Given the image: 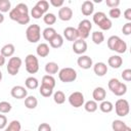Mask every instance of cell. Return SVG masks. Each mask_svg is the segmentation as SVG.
<instances>
[{
    "label": "cell",
    "instance_id": "obj_1",
    "mask_svg": "<svg viewBox=\"0 0 131 131\" xmlns=\"http://www.w3.org/2000/svg\"><path fill=\"white\" fill-rule=\"evenodd\" d=\"M107 47L112 51H116L118 53H125L127 50V43L123 41L119 36H111L107 39Z\"/></svg>",
    "mask_w": 131,
    "mask_h": 131
},
{
    "label": "cell",
    "instance_id": "obj_2",
    "mask_svg": "<svg viewBox=\"0 0 131 131\" xmlns=\"http://www.w3.org/2000/svg\"><path fill=\"white\" fill-rule=\"evenodd\" d=\"M26 37L30 43H37L41 38V28L37 24L30 25L26 30Z\"/></svg>",
    "mask_w": 131,
    "mask_h": 131
},
{
    "label": "cell",
    "instance_id": "obj_3",
    "mask_svg": "<svg viewBox=\"0 0 131 131\" xmlns=\"http://www.w3.org/2000/svg\"><path fill=\"white\" fill-rule=\"evenodd\" d=\"M58 78L63 83H71L77 79V72L73 68H63L58 72Z\"/></svg>",
    "mask_w": 131,
    "mask_h": 131
},
{
    "label": "cell",
    "instance_id": "obj_4",
    "mask_svg": "<svg viewBox=\"0 0 131 131\" xmlns=\"http://www.w3.org/2000/svg\"><path fill=\"white\" fill-rule=\"evenodd\" d=\"M92 29V24L89 19H82L79 23V26L77 28V32L79 35V39H87L89 37L90 31Z\"/></svg>",
    "mask_w": 131,
    "mask_h": 131
},
{
    "label": "cell",
    "instance_id": "obj_5",
    "mask_svg": "<svg viewBox=\"0 0 131 131\" xmlns=\"http://www.w3.org/2000/svg\"><path fill=\"white\" fill-rule=\"evenodd\" d=\"M26 71L29 74H36L39 71V60L34 54H28L25 58Z\"/></svg>",
    "mask_w": 131,
    "mask_h": 131
},
{
    "label": "cell",
    "instance_id": "obj_6",
    "mask_svg": "<svg viewBox=\"0 0 131 131\" xmlns=\"http://www.w3.org/2000/svg\"><path fill=\"white\" fill-rule=\"evenodd\" d=\"M115 111L119 117H126L130 112V105L128 100L124 98L118 99L115 103Z\"/></svg>",
    "mask_w": 131,
    "mask_h": 131
},
{
    "label": "cell",
    "instance_id": "obj_7",
    "mask_svg": "<svg viewBox=\"0 0 131 131\" xmlns=\"http://www.w3.org/2000/svg\"><path fill=\"white\" fill-rule=\"evenodd\" d=\"M23 60L20 57L18 56H12L9 58L8 63H7V72L9 75L11 76H15L16 74H18V71L21 67Z\"/></svg>",
    "mask_w": 131,
    "mask_h": 131
},
{
    "label": "cell",
    "instance_id": "obj_8",
    "mask_svg": "<svg viewBox=\"0 0 131 131\" xmlns=\"http://www.w3.org/2000/svg\"><path fill=\"white\" fill-rule=\"evenodd\" d=\"M84 101H85L84 95L80 91H75V92L71 93V95L69 96V102H70V104L72 106L76 107V108L82 106L84 104Z\"/></svg>",
    "mask_w": 131,
    "mask_h": 131
},
{
    "label": "cell",
    "instance_id": "obj_9",
    "mask_svg": "<svg viewBox=\"0 0 131 131\" xmlns=\"http://www.w3.org/2000/svg\"><path fill=\"white\" fill-rule=\"evenodd\" d=\"M10 94L13 98H16V99H23V98H26L28 96V91L27 89L24 87V86H20V85H16V86H13L10 90Z\"/></svg>",
    "mask_w": 131,
    "mask_h": 131
},
{
    "label": "cell",
    "instance_id": "obj_10",
    "mask_svg": "<svg viewBox=\"0 0 131 131\" xmlns=\"http://www.w3.org/2000/svg\"><path fill=\"white\" fill-rule=\"evenodd\" d=\"M73 51L76 54L83 55V53H85L87 51V43H86V41L83 40V39H77L73 43Z\"/></svg>",
    "mask_w": 131,
    "mask_h": 131
},
{
    "label": "cell",
    "instance_id": "obj_11",
    "mask_svg": "<svg viewBox=\"0 0 131 131\" xmlns=\"http://www.w3.org/2000/svg\"><path fill=\"white\" fill-rule=\"evenodd\" d=\"M58 18L62 21H69L73 17V10L69 6H62L58 10Z\"/></svg>",
    "mask_w": 131,
    "mask_h": 131
},
{
    "label": "cell",
    "instance_id": "obj_12",
    "mask_svg": "<svg viewBox=\"0 0 131 131\" xmlns=\"http://www.w3.org/2000/svg\"><path fill=\"white\" fill-rule=\"evenodd\" d=\"M77 63L78 66L83 69V70H88L93 66V60L90 56L88 55H81L80 57H78L77 59Z\"/></svg>",
    "mask_w": 131,
    "mask_h": 131
},
{
    "label": "cell",
    "instance_id": "obj_13",
    "mask_svg": "<svg viewBox=\"0 0 131 131\" xmlns=\"http://www.w3.org/2000/svg\"><path fill=\"white\" fill-rule=\"evenodd\" d=\"M63 37L71 42H75L77 39H79V35L77 32V29L73 27H67L63 30Z\"/></svg>",
    "mask_w": 131,
    "mask_h": 131
},
{
    "label": "cell",
    "instance_id": "obj_14",
    "mask_svg": "<svg viewBox=\"0 0 131 131\" xmlns=\"http://www.w3.org/2000/svg\"><path fill=\"white\" fill-rule=\"evenodd\" d=\"M92 97L94 101H103L106 97V91L103 87H96L92 92Z\"/></svg>",
    "mask_w": 131,
    "mask_h": 131
},
{
    "label": "cell",
    "instance_id": "obj_15",
    "mask_svg": "<svg viewBox=\"0 0 131 131\" xmlns=\"http://www.w3.org/2000/svg\"><path fill=\"white\" fill-rule=\"evenodd\" d=\"M81 11L85 16H89L94 11V4L90 0H85L81 5Z\"/></svg>",
    "mask_w": 131,
    "mask_h": 131
},
{
    "label": "cell",
    "instance_id": "obj_16",
    "mask_svg": "<svg viewBox=\"0 0 131 131\" xmlns=\"http://www.w3.org/2000/svg\"><path fill=\"white\" fill-rule=\"evenodd\" d=\"M93 71H94V74L98 77H103L106 73H107V66L104 63V62H96L94 66H93Z\"/></svg>",
    "mask_w": 131,
    "mask_h": 131
},
{
    "label": "cell",
    "instance_id": "obj_17",
    "mask_svg": "<svg viewBox=\"0 0 131 131\" xmlns=\"http://www.w3.org/2000/svg\"><path fill=\"white\" fill-rule=\"evenodd\" d=\"M123 63V58L120 55H112L107 59V64L113 69H119L121 68Z\"/></svg>",
    "mask_w": 131,
    "mask_h": 131
},
{
    "label": "cell",
    "instance_id": "obj_18",
    "mask_svg": "<svg viewBox=\"0 0 131 131\" xmlns=\"http://www.w3.org/2000/svg\"><path fill=\"white\" fill-rule=\"evenodd\" d=\"M15 51V47L13 44L11 43H8V44H5L2 48H1V51H0V54H2L4 57H11L13 55Z\"/></svg>",
    "mask_w": 131,
    "mask_h": 131
},
{
    "label": "cell",
    "instance_id": "obj_19",
    "mask_svg": "<svg viewBox=\"0 0 131 131\" xmlns=\"http://www.w3.org/2000/svg\"><path fill=\"white\" fill-rule=\"evenodd\" d=\"M36 52H37V55L40 56V57H46L49 52H50V49H49V46L46 44V43H40L37 48H36Z\"/></svg>",
    "mask_w": 131,
    "mask_h": 131
},
{
    "label": "cell",
    "instance_id": "obj_20",
    "mask_svg": "<svg viewBox=\"0 0 131 131\" xmlns=\"http://www.w3.org/2000/svg\"><path fill=\"white\" fill-rule=\"evenodd\" d=\"M45 72H46L48 75H50V76L56 74L57 72H59L58 64H57L56 62H54V61H49V62H47V63L45 64Z\"/></svg>",
    "mask_w": 131,
    "mask_h": 131
},
{
    "label": "cell",
    "instance_id": "obj_21",
    "mask_svg": "<svg viewBox=\"0 0 131 131\" xmlns=\"http://www.w3.org/2000/svg\"><path fill=\"white\" fill-rule=\"evenodd\" d=\"M49 44L52 48H59L62 46L63 44V37L60 35V34H56L50 41H49Z\"/></svg>",
    "mask_w": 131,
    "mask_h": 131
},
{
    "label": "cell",
    "instance_id": "obj_22",
    "mask_svg": "<svg viewBox=\"0 0 131 131\" xmlns=\"http://www.w3.org/2000/svg\"><path fill=\"white\" fill-rule=\"evenodd\" d=\"M37 104H38V100H37V98H36L35 96L29 95V96H27V97L25 98V106H26L27 108H29V110H34V108H36Z\"/></svg>",
    "mask_w": 131,
    "mask_h": 131
},
{
    "label": "cell",
    "instance_id": "obj_23",
    "mask_svg": "<svg viewBox=\"0 0 131 131\" xmlns=\"http://www.w3.org/2000/svg\"><path fill=\"white\" fill-rule=\"evenodd\" d=\"M25 85H26V87H27L28 89L34 90V89L38 88V86H39V81H38L37 78H35V77L32 76V77H29V78L26 79Z\"/></svg>",
    "mask_w": 131,
    "mask_h": 131
},
{
    "label": "cell",
    "instance_id": "obj_24",
    "mask_svg": "<svg viewBox=\"0 0 131 131\" xmlns=\"http://www.w3.org/2000/svg\"><path fill=\"white\" fill-rule=\"evenodd\" d=\"M56 31L54 28H51V27H48V28H45L42 32V35H43V38L46 40V41H50L55 35H56Z\"/></svg>",
    "mask_w": 131,
    "mask_h": 131
},
{
    "label": "cell",
    "instance_id": "obj_25",
    "mask_svg": "<svg viewBox=\"0 0 131 131\" xmlns=\"http://www.w3.org/2000/svg\"><path fill=\"white\" fill-rule=\"evenodd\" d=\"M91 39L93 41L94 44L98 45V44H101L103 41H104V35L102 32L100 31H94L92 33V36H91Z\"/></svg>",
    "mask_w": 131,
    "mask_h": 131
},
{
    "label": "cell",
    "instance_id": "obj_26",
    "mask_svg": "<svg viewBox=\"0 0 131 131\" xmlns=\"http://www.w3.org/2000/svg\"><path fill=\"white\" fill-rule=\"evenodd\" d=\"M84 108L88 113H94L98 108V104L94 100H88V101H86L84 103Z\"/></svg>",
    "mask_w": 131,
    "mask_h": 131
},
{
    "label": "cell",
    "instance_id": "obj_27",
    "mask_svg": "<svg viewBox=\"0 0 131 131\" xmlns=\"http://www.w3.org/2000/svg\"><path fill=\"white\" fill-rule=\"evenodd\" d=\"M99 108L102 113H111L114 110V104L108 100H103L99 104Z\"/></svg>",
    "mask_w": 131,
    "mask_h": 131
},
{
    "label": "cell",
    "instance_id": "obj_28",
    "mask_svg": "<svg viewBox=\"0 0 131 131\" xmlns=\"http://www.w3.org/2000/svg\"><path fill=\"white\" fill-rule=\"evenodd\" d=\"M127 127V124L122 120H115L112 123V128L114 131H123Z\"/></svg>",
    "mask_w": 131,
    "mask_h": 131
},
{
    "label": "cell",
    "instance_id": "obj_29",
    "mask_svg": "<svg viewBox=\"0 0 131 131\" xmlns=\"http://www.w3.org/2000/svg\"><path fill=\"white\" fill-rule=\"evenodd\" d=\"M39 92H40V94H41L43 97H49V96H51V95L53 94V88L41 84L40 89H39Z\"/></svg>",
    "mask_w": 131,
    "mask_h": 131
},
{
    "label": "cell",
    "instance_id": "obj_30",
    "mask_svg": "<svg viewBox=\"0 0 131 131\" xmlns=\"http://www.w3.org/2000/svg\"><path fill=\"white\" fill-rule=\"evenodd\" d=\"M53 100L57 104H62L66 101V95H64V93L62 91H60V90H57L56 92L53 93Z\"/></svg>",
    "mask_w": 131,
    "mask_h": 131
},
{
    "label": "cell",
    "instance_id": "obj_31",
    "mask_svg": "<svg viewBox=\"0 0 131 131\" xmlns=\"http://www.w3.org/2000/svg\"><path fill=\"white\" fill-rule=\"evenodd\" d=\"M43 85H46V86H49L51 88H54L55 87V79L53 78V76H50V75H45L43 76L42 78V83Z\"/></svg>",
    "mask_w": 131,
    "mask_h": 131
},
{
    "label": "cell",
    "instance_id": "obj_32",
    "mask_svg": "<svg viewBox=\"0 0 131 131\" xmlns=\"http://www.w3.org/2000/svg\"><path fill=\"white\" fill-rule=\"evenodd\" d=\"M20 129H21V125L17 120L11 121L8 124V126L5 127V131H20Z\"/></svg>",
    "mask_w": 131,
    "mask_h": 131
},
{
    "label": "cell",
    "instance_id": "obj_33",
    "mask_svg": "<svg viewBox=\"0 0 131 131\" xmlns=\"http://www.w3.org/2000/svg\"><path fill=\"white\" fill-rule=\"evenodd\" d=\"M43 20H44V23H45L46 25L51 26V25L55 24V21H56V16H55L54 13L47 12V13H45V14L43 15Z\"/></svg>",
    "mask_w": 131,
    "mask_h": 131
},
{
    "label": "cell",
    "instance_id": "obj_34",
    "mask_svg": "<svg viewBox=\"0 0 131 131\" xmlns=\"http://www.w3.org/2000/svg\"><path fill=\"white\" fill-rule=\"evenodd\" d=\"M11 10V3L9 0H0V12H8Z\"/></svg>",
    "mask_w": 131,
    "mask_h": 131
},
{
    "label": "cell",
    "instance_id": "obj_35",
    "mask_svg": "<svg viewBox=\"0 0 131 131\" xmlns=\"http://www.w3.org/2000/svg\"><path fill=\"white\" fill-rule=\"evenodd\" d=\"M35 6L38 7V8L45 14V13H47V10H48V8H49V2L46 1V0H39V1L36 3Z\"/></svg>",
    "mask_w": 131,
    "mask_h": 131
},
{
    "label": "cell",
    "instance_id": "obj_36",
    "mask_svg": "<svg viewBox=\"0 0 131 131\" xmlns=\"http://www.w3.org/2000/svg\"><path fill=\"white\" fill-rule=\"evenodd\" d=\"M98 27H99L101 30H103V31H108V30L113 27V23H112V20H111L108 17H105L102 21H100V23L98 24Z\"/></svg>",
    "mask_w": 131,
    "mask_h": 131
},
{
    "label": "cell",
    "instance_id": "obj_37",
    "mask_svg": "<svg viewBox=\"0 0 131 131\" xmlns=\"http://www.w3.org/2000/svg\"><path fill=\"white\" fill-rule=\"evenodd\" d=\"M105 17H106V14H105L104 12H102V11H97V12H95V13L93 14V23L98 26V24H99L100 21H102Z\"/></svg>",
    "mask_w": 131,
    "mask_h": 131
},
{
    "label": "cell",
    "instance_id": "obj_38",
    "mask_svg": "<svg viewBox=\"0 0 131 131\" xmlns=\"http://www.w3.org/2000/svg\"><path fill=\"white\" fill-rule=\"evenodd\" d=\"M120 83H121V82L119 81V79H117V78H112V79L108 81V84H107L108 89L114 93V92L117 90V88L119 87Z\"/></svg>",
    "mask_w": 131,
    "mask_h": 131
},
{
    "label": "cell",
    "instance_id": "obj_39",
    "mask_svg": "<svg viewBox=\"0 0 131 131\" xmlns=\"http://www.w3.org/2000/svg\"><path fill=\"white\" fill-rule=\"evenodd\" d=\"M24 15H27V14H24ZM23 14H20L18 11H17V9L14 7V8H12L10 11H9V17H10V19H12V20H14V21H18L19 20V18L21 17V16H24Z\"/></svg>",
    "mask_w": 131,
    "mask_h": 131
},
{
    "label": "cell",
    "instance_id": "obj_40",
    "mask_svg": "<svg viewBox=\"0 0 131 131\" xmlns=\"http://www.w3.org/2000/svg\"><path fill=\"white\" fill-rule=\"evenodd\" d=\"M12 106L8 101H0V113L1 114H7L11 111Z\"/></svg>",
    "mask_w": 131,
    "mask_h": 131
},
{
    "label": "cell",
    "instance_id": "obj_41",
    "mask_svg": "<svg viewBox=\"0 0 131 131\" xmlns=\"http://www.w3.org/2000/svg\"><path fill=\"white\" fill-rule=\"evenodd\" d=\"M126 92H127V85H126L125 83L121 82L120 85H119V87L117 88V90L114 92V94L117 95V96H122V95H124Z\"/></svg>",
    "mask_w": 131,
    "mask_h": 131
},
{
    "label": "cell",
    "instance_id": "obj_42",
    "mask_svg": "<svg viewBox=\"0 0 131 131\" xmlns=\"http://www.w3.org/2000/svg\"><path fill=\"white\" fill-rule=\"evenodd\" d=\"M43 15H44V13H43L38 7L34 6V7L32 8V10H31V16H33V18H35V19H39V18L43 17Z\"/></svg>",
    "mask_w": 131,
    "mask_h": 131
},
{
    "label": "cell",
    "instance_id": "obj_43",
    "mask_svg": "<svg viewBox=\"0 0 131 131\" xmlns=\"http://www.w3.org/2000/svg\"><path fill=\"white\" fill-rule=\"evenodd\" d=\"M15 8L17 9V11L20 13V14H29V8H28V5L25 4V3H18Z\"/></svg>",
    "mask_w": 131,
    "mask_h": 131
},
{
    "label": "cell",
    "instance_id": "obj_44",
    "mask_svg": "<svg viewBox=\"0 0 131 131\" xmlns=\"http://www.w3.org/2000/svg\"><path fill=\"white\" fill-rule=\"evenodd\" d=\"M108 15L112 18H119L121 16V9L116 7V8H111L108 11Z\"/></svg>",
    "mask_w": 131,
    "mask_h": 131
},
{
    "label": "cell",
    "instance_id": "obj_45",
    "mask_svg": "<svg viewBox=\"0 0 131 131\" xmlns=\"http://www.w3.org/2000/svg\"><path fill=\"white\" fill-rule=\"evenodd\" d=\"M121 76H122L123 80H125L126 82L131 81V70H130V69H126V70H124V71L122 72Z\"/></svg>",
    "mask_w": 131,
    "mask_h": 131
},
{
    "label": "cell",
    "instance_id": "obj_46",
    "mask_svg": "<svg viewBox=\"0 0 131 131\" xmlns=\"http://www.w3.org/2000/svg\"><path fill=\"white\" fill-rule=\"evenodd\" d=\"M122 32H123V34L126 35V36H129V35L131 34V23H130V21L126 23V24L123 26Z\"/></svg>",
    "mask_w": 131,
    "mask_h": 131
},
{
    "label": "cell",
    "instance_id": "obj_47",
    "mask_svg": "<svg viewBox=\"0 0 131 131\" xmlns=\"http://www.w3.org/2000/svg\"><path fill=\"white\" fill-rule=\"evenodd\" d=\"M105 4L110 8H116L120 4V0H105Z\"/></svg>",
    "mask_w": 131,
    "mask_h": 131
},
{
    "label": "cell",
    "instance_id": "obj_48",
    "mask_svg": "<svg viewBox=\"0 0 131 131\" xmlns=\"http://www.w3.org/2000/svg\"><path fill=\"white\" fill-rule=\"evenodd\" d=\"M38 131H51V126L47 123H41L38 126Z\"/></svg>",
    "mask_w": 131,
    "mask_h": 131
},
{
    "label": "cell",
    "instance_id": "obj_49",
    "mask_svg": "<svg viewBox=\"0 0 131 131\" xmlns=\"http://www.w3.org/2000/svg\"><path fill=\"white\" fill-rule=\"evenodd\" d=\"M7 125V118L4 115H0V130L4 129Z\"/></svg>",
    "mask_w": 131,
    "mask_h": 131
},
{
    "label": "cell",
    "instance_id": "obj_50",
    "mask_svg": "<svg viewBox=\"0 0 131 131\" xmlns=\"http://www.w3.org/2000/svg\"><path fill=\"white\" fill-rule=\"evenodd\" d=\"M50 2V4L52 5V6H54V7H62V5H63V0H50L49 1Z\"/></svg>",
    "mask_w": 131,
    "mask_h": 131
},
{
    "label": "cell",
    "instance_id": "obj_51",
    "mask_svg": "<svg viewBox=\"0 0 131 131\" xmlns=\"http://www.w3.org/2000/svg\"><path fill=\"white\" fill-rule=\"evenodd\" d=\"M124 17L127 19V20H131V8H127L125 11H124Z\"/></svg>",
    "mask_w": 131,
    "mask_h": 131
},
{
    "label": "cell",
    "instance_id": "obj_52",
    "mask_svg": "<svg viewBox=\"0 0 131 131\" xmlns=\"http://www.w3.org/2000/svg\"><path fill=\"white\" fill-rule=\"evenodd\" d=\"M4 64H5V57L2 54H0V68L2 66H4Z\"/></svg>",
    "mask_w": 131,
    "mask_h": 131
},
{
    "label": "cell",
    "instance_id": "obj_53",
    "mask_svg": "<svg viewBox=\"0 0 131 131\" xmlns=\"http://www.w3.org/2000/svg\"><path fill=\"white\" fill-rule=\"evenodd\" d=\"M3 21H4V15H3V13L0 12V24H2Z\"/></svg>",
    "mask_w": 131,
    "mask_h": 131
},
{
    "label": "cell",
    "instance_id": "obj_54",
    "mask_svg": "<svg viewBox=\"0 0 131 131\" xmlns=\"http://www.w3.org/2000/svg\"><path fill=\"white\" fill-rule=\"evenodd\" d=\"M123 131H131V128H130L129 126H127V127H126V128H125Z\"/></svg>",
    "mask_w": 131,
    "mask_h": 131
},
{
    "label": "cell",
    "instance_id": "obj_55",
    "mask_svg": "<svg viewBox=\"0 0 131 131\" xmlns=\"http://www.w3.org/2000/svg\"><path fill=\"white\" fill-rule=\"evenodd\" d=\"M1 80H2V72L0 71V82H1Z\"/></svg>",
    "mask_w": 131,
    "mask_h": 131
},
{
    "label": "cell",
    "instance_id": "obj_56",
    "mask_svg": "<svg viewBox=\"0 0 131 131\" xmlns=\"http://www.w3.org/2000/svg\"><path fill=\"white\" fill-rule=\"evenodd\" d=\"M26 131H28V130H26Z\"/></svg>",
    "mask_w": 131,
    "mask_h": 131
}]
</instances>
